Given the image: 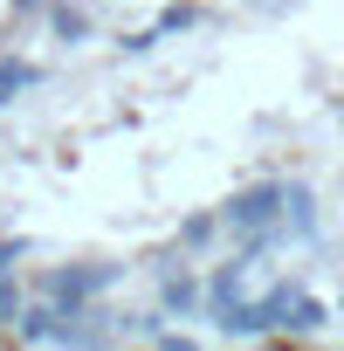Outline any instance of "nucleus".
<instances>
[{"instance_id": "obj_2", "label": "nucleus", "mask_w": 344, "mask_h": 351, "mask_svg": "<svg viewBox=\"0 0 344 351\" xmlns=\"http://www.w3.org/2000/svg\"><path fill=\"white\" fill-rule=\"evenodd\" d=\"M103 282H110V269H69V276H56V282H49V296H56V303H76V296L103 289Z\"/></svg>"}, {"instance_id": "obj_3", "label": "nucleus", "mask_w": 344, "mask_h": 351, "mask_svg": "<svg viewBox=\"0 0 344 351\" xmlns=\"http://www.w3.org/2000/svg\"><path fill=\"white\" fill-rule=\"evenodd\" d=\"M21 83H35V69H28V62H8V69H0V104H8Z\"/></svg>"}, {"instance_id": "obj_1", "label": "nucleus", "mask_w": 344, "mask_h": 351, "mask_svg": "<svg viewBox=\"0 0 344 351\" xmlns=\"http://www.w3.org/2000/svg\"><path fill=\"white\" fill-rule=\"evenodd\" d=\"M282 200H289L282 186H255V193H241V200H234V214H228V221H234V228H269Z\"/></svg>"}]
</instances>
